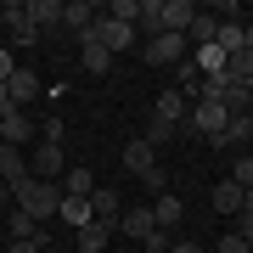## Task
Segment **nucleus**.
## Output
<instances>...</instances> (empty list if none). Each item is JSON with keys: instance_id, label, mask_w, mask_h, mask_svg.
Masks as SVG:
<instances>
[{"instance_id": "1", "label": "nucleus", "mask_w": 253, "mask_h": 253, "mask_svg": "<svg viewBox=\"0 0 253 253\" xmlns=\"http://www.w3.org/2000/svg\"><path fill=\"white\" fill-rule=\"evenodd\" d=\"M11 197H17V208L34 219V225H45V219H56V208H62V186L56 180H28V186L11 191Z\"/></svg>"}, {"instance_id": "2", "label": "nucleus", "mask_w": 253, "mask_h": 253, "mask_svg": "<svg viewBox=\"0 0 253 253\" xmlns=\"http://www.w3.org/2000/svg\"><path fill=\"white\" fill-rule=\"evenodd\" d=\"M118 231H124V236H135V242L146 248V253H163V248H169V236H163L158 231V219H152V208H124V219H118Z\"/></svg>"}, {"instance_id": "3", "label": "nucleus", "mask_w": 253, "mask_h": 253, "mask_svg": "<svg viewBox=\"0 0 253 253\" xmlns=\"http://www.w3.org/2000/svg\"><path fill=\"white\" fill-rule=\"evenodd\" d=\"M186 56H191L186 34H158V40H146V62H152V68H180Z\"/></svg>"}, {"instance_id": "4", "label": "nucleus", "mask_w": 253, "mask_h": 253, "mask_svg": "<svg viewBox=\"0 0 253 253\" xmlns=\"http://www.w3.org/2000/svg\"><path fill=\"white\" fill-rule=\"evenodd\" d=\"M225 107H219V101H191V118H186V124L191 129H197V135H208V141H214L219 146V135H225Z\"/></svg>"}, {"instance_id": "5", "label": "nucleus", "mask_w": 253, "mask_h": 253, "mask_svg": "<svg viewBox=\"0 0 253 253\" xmlns=\"http://www.w3.org/2000/svg\"><path fill=\"white\" fill-rule=\"evenodd\" d=\"M90 40H101V45H107V51L118 56V51H129V45H135V28H129V23H118V17H107V11H101V17H96V28H90Z\"/></svg>"}, {"instance_id": "6", "label": "nucleus", "mask_w": 253, "mask_h": 253, "mask_svg": "<svg viewBox=\"0 0 253 253\" xmlns=\"http://www.w3.org/2000/svg\"><path fill=\"white\" fill-rule=\"evenodd\" d=\"M28 174H34V180H56L62 186V174H68V163H62V146H40V152H28Z\"/></svg>"}, {"instance_id": "7", "label": "nucleus", "mask_w": 253, "mask_h": 253, "mask_svg": "<svg viewBox=\"0 0 253 253\" xmlns=\"http://www.w3.org/2000/svg\"><path fill=\"white\" fill-rule=\"evenodd\" d=\"M28 180H34V174H28V152H23V146H0V186L17 191Z\"/></svg>"}, {"instance_id": "8", "label": "nucleus", "mask_w": 253, "mask_h": 253, "mask_svg": "<svg viewBox=\"0 0 253 253\" xmlns=\"http://www.w3.org/2000/svg\"><path fill=\"white\" fill-rule=\"evenodd\" d=\"M28 141H34V118L23 107H6L0 113V146H28Z\"/></svg>"}, {"instance_id": "9", "label": "nucleus", "mask_w": 253, "mask_h": 253, "mask_svg": "<svg viewBox=\"0 0 253 253\" xmlns=\"http://www.w3.org/2000/svg\"><path fill=\"white\" fill-rule=\"evenodd\" d=\"M0 23L11 28V40H17V45H34V40H40V28L28 23V0H11V6H0Z\"/></svg>"}, {"instance_id": "10", "label": "nucleus", "mask_w": 253, "mask_h": 253, "mask_svg": "<svg viewBox=\"0 0 253 253\" xmlns=\"http://www.w3.org/2000/svg\"><path fill=\"white\" fill-rule=\"evenodd\" d=\"M152 118H158V124H169V129H180L186 118H191V101H186L180 90H163V96L152 101Z\"/></svg>"}, {"instance_id": "11", "label": "nucleus", "mask_w": 253, "mask_h": 253, "mask_svg": "<svg viewBox=\"0 0 253 253\" xmlns=\"http://www.w3.org/2000/svg\"><path fill=\"white\" fill-rule=\"evenodd\" d=\"M90 219H101V225L118 231V219H124V197H118L113 186H96V191H90Z\"/></svg>"}, {"instance_id": "12", "label": "nucleus", "mask_w": 253, "mask_h": 253, "mask_svg": "<svg viewBox=\"0 0 253 253\" xmlns=\"http://www.w3.org/2000/svg\"><path fill=\"white\" fill-rule=\"evenodd\" d=\"M6 96H11V107H34V101H40V79H34V73H28V68H17V73H11V79H6Z\"/></svg>"}, {"instance_id": "13", "label": "nucleus", "mask_w": 253, "mask_h": 253, "mask_svg": "<svg viewBox=\"0 0 253 253\" xmlns=\"http://www.w3.org/2000/svg\"><path fill=\"white\" fill-rule=\"evenodd\" d=\"M96 17H101V11L90 6V0H68V6H62V28H73V34H90V28H96Z\"/></svg>"}, {"instance_id": "14", "label": "nucleus", "mask_w": 253, "mask_h": 253, "mask_svg": "<svg viewBox=\"0 0 253 253\" xmlns=\"http://www.w3.org/2000/svg\"><path fill=\"white\" fill-rule=\"evenodd\" d=\"M28 23H34L40 34L62 28V0H28Z\"/></svg>"}, {"instance_id": "15", "label": "nucleus", "mask_w": 253, "mask_h": 253, "mask_svg": "<svg viewBox=\"0 0 253 253\" xmlns=\"http://www.w3.org/2000/svg\"><path fill=\"white\" fill-rule=\"evenodd\" d=\"M248 141H253V113H231L225 135H219V152H225V146H248Z\"/></svg>"}, {"instance_id": "16", "label": "nucleus", "mask_w": 253, "mask_h": 253, "mask_svg": "<svg viewBox=\"0 0 253 253\" xmlns=\"http://www.w3.org/2000/svg\"><path fill=\"white\" fill-rule=\"evenodd\" d=\"M242 197H248V191L236 186V180H219L214 186V214L219 219H225V214H242Z\"/></svg>"}, {"instance_id": "17", "label": "nucleus", "mask_w": 253, "mask_h": 253, "mask_svg": "<svg viewBox=\"0 0 253 253\" xmlns=\"http://www.w3.org/2000/svg\"><path fill=\"white\" fill-rule=\"evenodd\" d=\"M73 242H79V253H101L113 242V225H101V219H90L84 231H73Z\"/></svg>"}, {"instance_id": "18", "label": "nucleus", "mask_w": 253, "mask_h": 253, "mask_svg": "<svg viewBox=\"0 0 253 253\" xmlns=\"http://www.w3.org/2000/svg\"><path fill=\"white\" fill-rule=\"evenodd\" d=\"M152 219H158V231L169 236V231H174V225H180V219H186L180 197H158V203H152Z\"/></svg>"}, {"instance_id": "19", "label": "nucleus", "mask_w": 253, "mask_h": 253, "mask_svg": "<svg viewBox=\"0 0 253 253\" xmlns=\"http://www.w3.org/2000/svg\"><path fill=\"white\" fill-rule=\"evenodd\" d=\"M191 68H197L203 79H214V73H225V51H219V45H197V51H191Z\"/></svg>"}, {"instance_id": "20", "label": "nucleus", "mask_w": 253, "mask_h": 253, "mask_svg": "<svg viewBox=\"0 0 253 253\" xmlns=\"http://www.w3.org/2000/svg\"><path fill=\"white\" fill-rule=\"evenodd\" d=\"M124 169H129V174H146V169H158L152 146H146V141H129V146H124Z\"/></svg>"}, {"instance_id": "21", "label": "nucleus", "mask_w": 253, "mask_h": 253, "mask_svg": "<svg viewBox=\"0 0 253 253\" xmlns=\"http://www.w3.org/2000/svg\"><path fill=\"white\" fill-rule=\"evenodd\" d=\"M56 214H62L73 231H84V225H90V197H62V208H56Z\"/></svg>"}, {"instance_id": "22", "label": "nucleus", "mask_w": 253, "mask_h": 253, "mask_svg": "<svg viewBox=\"0 0 253 253\" xmlns=\"http://www.w3.org/2000/svg\"><path fill=\"white\" fill-rule=\"evenodd\" d=\"M79 45H84V68H90V73H107V68H113V51L101 45V40H90V34H84Z\"/></svg>"}, {"instance_id": "23", "label": "nucleus", "mask_w": 253, "mask_h": 253, "mask_svg": "<svg viewBox=\"0 0 253 253\" xmlns=\"http://www.w3.org/2000/svg\"><path fill=\"white\" fill-rule=\"evenodd\" d=\"M6 231H11V242H34V236H40V225L23 214V208H11V214H6Z\"/></svg>"}, {"instance_id": "24", "label": "nucleus", "mask_w": 253, "mask_h": 253, "mask_svg": "<svg viewBox=\"0 0 253 253\" xmlns=\"http://www.w3.org/2000/svg\"><path fill=\"white\" fill-rule=\"evenodd\" d=\"M214 45L225 51V62H231V56L242 51V23H219V34H214Z\"/></svg>"}, {"instance_id": "25", "label": "nucleus", "mask_w": 253, "mask_h": 253, "mask_svg": "<svg viewBox=\"0 0 253 253\" xmlns=\"http://www.w3.org/2000/svg\"><path fill=\"white\" fill-rule=\"evenodd\" d=\"M62 197H90V169H68L62 174Z\"/></svg>"}, {"instance_id": "26", "label": "nucleus", "mask_w": 253, "mask_h": 253, "mask_svg": "<svg viewBox=\"0 0 253 253\" xmlns=\"http://www.w3.org/2000/svg\"><path fill=\"white\" fill-rule=\"evenodd\" d=\"M225 73H231L236 84H253V51H236L231 62H225Z\"/></svg>"}, {"instance_id": "27", "label": "nucleus", "mask_w": 253, "mask_h": 253, "mask_svg": "<svg viewBox=\"0 0 253 253\" xmlns=\"http://www.w3.org/2000/svg\"><path fill=\"white\" fill-rule=\"evenodd\" d=\"M107 17H118V23H129V28H135V23H141V0H113V6H107Z\"/></svg>"}, {"instance_id": "28", "label": "nucleus", "mask_w": 253, "mask_h": 253, "mask_svg": "<svg viewBox=\"0 0 253 253\" xmlns=\"http://www.w3.org/2000/svg\"><path fill=\"white\" fill-rule=\"evenodd\" d=\"M174 135H180V129H169V124H158V118H152V124H146V135H141V141H146V146H152V152H158V146H169Z\"/></svg>"}, {"instance_id": "29", "label": "nucleus", "mask_w": 253, "mask_h": 253, "mask_svg": "<svg viewBox=\"0 0 253 253\" xmlns=\"http://www.w3.org/2000/svg\"><path fill=\"white\" fill-rule=\"evenodd\" d=\"M236 236H242V242H253V191L242 197V214H236Z\"/></svg>"}, {"instance_id": "30", "label": "nucleus", "mask_w": 253, "mask_h": 253, "mask_svg": "<svg viewBox=\"0 0 253 253\" xmlns=\"http://www.w3.org/2000/svg\"><path fill=\"white\" fill-rule=\"evenodd\" d=\"M231 180L242 186V191H253V158H236V169H231Z\"/></svg>"}, {"instance_id": "31", "label": "nucleus", "mask_w": 253, "mask_h": 253, "mask_svg": "<svg viewBox=\"0 0 253 253\" xmlns=\"http://www.w3.org/2000/svg\"><path fill=\"white\" fill-rule=\"evenodd\" d=\"M6 253H45V236H34V242H6Z\"/></svg>"}, {"instance_id": "32", "label": "nucleus", "mask_w": 253, "mask_h": 253, "mask_svg": "<svg viewBox=\"0 0 253 253\" xmlns=\"http://www.w3.org/2000/svg\"><path fill=\"white\" fill-rule=\"evenodd\" d=\"M45 141H51V146H62V118H56V113L45 118Z\"/></svg>"}, {"instance_id": "33", "label": "nucleus", "mask_w": 253, "mask_h": 253, "mask_svg": "<svg viewBox=\"0 0 253 253\" xmlns=\"http://www.w3.org/2000/svg\"><path fill=\"white\" fill-rule=\"evenodd\" d=\"M141 186H146V191H163L169 180H163V169H146V174H141Z\"/></svg>"}, {"instance_id": "34", "label": "nucleus", "mask_w": 253, "mask_h": 253, "mask_svg": "<svg viewBox=\"0 0 253 253\" xmlns=\"http://www.w3.org/2000/svg\"><path fill=\"white\" fill-rule=\"evenodd\" d=\"M248 248H253V242H242V236H236V231L225 236V242H219V253H248Z\"/></svg>"}, {"instance_id": "35", "label": "nucleus", "mask_w": 253, "mask_h": 253, "mask_svg": "<svg viewBox=\"0 0 253 253\" xmlns=\"http://www.w3.org/2000/svg\"><path fill=\"white\" fill-rule=\"evenodd\" d=\"M11 73H17V56H11V51H0V84H6Z\"/></svg>"}, {"instance_id": "36", "label": "nucleus", "mask_w": 253, "mask_h": 253, "mask_svg": "<svg viewBox=\"0 0 253 253\" xmlns=\"http://www.w3.org/2000/svg\"><path fill=\"white\" fill-rule=\"evenodd\" d=\"M169 253H203L197 242H169Z\"/></svg>"}, {"instance_id": "37", "label": "nucleus", "mask_w": 253, "mask_h": 253, "mask_svg": "<svg viewBox=\"0 0 253 253\" xmlns=\"http://www.w3.org/2000/svg\"><path fill=\"white\" fill-rule=\"evenodd\" d=\"M242 51H253V23H242Z\"/></svg>"}, {"instance_id": "38", "label": "nucleus", "mask_w": 253, "mask_h": 253, "mask_svg": "<svg viewBox=\"0 0 253 253\" xmlns=\"http://www.w3.org/2000/svg\"><path fill=\"white\" fill-rule=\"evenodd\" d=\"M6 107H11V96H6V84H0V113H6Z\"/></svg>"}, {"instance_id": "39", "label": "nucleus", "mask_w": 253, "mask_h": 253, "mask_svg": "<svg viewBox=\"0 0 253 253\" xmlns=\"http://www.w3.org/2000/svg\"><path fill=\"white\" fill-rule=\"evenodd\" d=\"M6 197H11V191H6V186H0V203H6Z\"/></svg>"}, {"instance_id": "40", "label": "nucleus", "mask_w": 253, "mask_h": 253, "mask_svg": "<svg viewBox=\"0 0 253 253\" xmlns=\"http://www.w3.org/2000/svg\"><path fill=\"white\" fill-rule=\"evenodd\" d=\"M0 219H6V203H0Z\"/></svg>"}, {"instance_id": "41", "label": "nucleus", "mask_w": 253, "mask_h": 253, "mask_svg": "<svg viewBox=\"0 0 253 253\" xmlns=\"http://www.w3.org/2000/svg\"><path fill=\"white\" fill-rule=\"evenodd\" d=\"M45 253H51V248H45Z\"/></svg>"}]
</instances>
